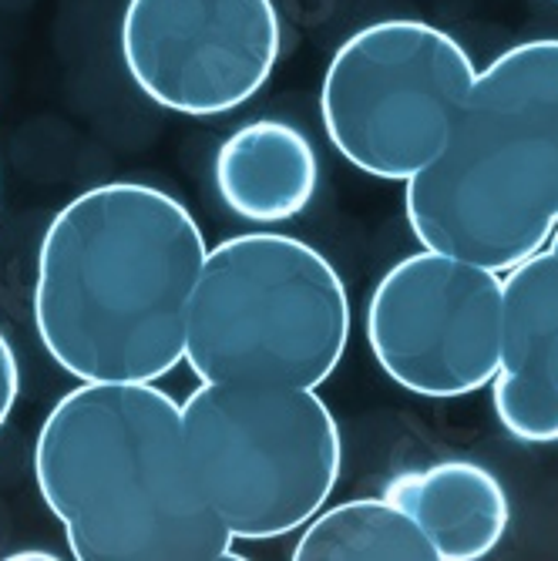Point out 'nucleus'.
Here are the masks:
<instances>
[{"instance_id": "obj_1", "label": "nucleus", "mask_w": 558, "mask_h": 561, "mask_svg": "<svg viewBox=\"0 0 558 561\" xmlns=\"http://www.w3.org/2000/svg\"><path fill=\"white\" fill-rule=\"evenodd\" d=\"M195 216L166 188L105 182L47 222L34 266V330L78 383H159L185 353L206 260Z\"/></svg>"}, {"instance_id": "obj_2", "label": "nucleus", "mask_w": 558, "mask_h": 561, "mask_svg": "<svg viewBox=\"0 0 558 561\" xmlns=\"http://www.w3.org/2000/svg\"><path fill=\"white\" fill-rule=\"evenodd\" d=\"M34 481L78 561L239 558L195 488L179 400L159 383L68 390L37 431Z\"/></svg>"}, {"instance_id": "obj_3", "label": "nucleus", "mask_w": 558, "mask_h": 561, "mask_svg": "<svg viewBox=\"0 0 558 561\" xmlns=\"http://www.w3.org/2000/svg\"><path fill=\"white\" fill-rule=\"evenodd\" d=\"M403 185L424 249L498 273L545 249L558 226V37L478 71L444 148Z\"/></svg>"}, {"instance_id": "obj_4", "label": "nucleus", "mask_w": 558, "mask_h": 561, "mask_svg": "<svg viewBox=\"0 0 558 561\" xmlns=\"http://www.w3.org/2000/svg\"><path fill=\"white\" fill-rule=\"evenodd\" d=\"M350 343V296L320 249L286 232H242L206 249L182 364L202 383L310 387Z\"/></svg>"}, {"instance_id": "obj_5", "label": "nucleus", "mask_w": 558, "mask_h": 561, "mask_svg": "<svg viewBox=\"0 0 558 561\" xmlns=\"http://www.w3.org/2000/svg\"><path fill=\"white\" fill-rule=\"evenodd\" d=\"M195 488L232 541H276L327 507L343 437L310 387L202 383L179 403Z\"/></svg>"}, {"instance_id": "obj_6", "label": "nucleus", "mask_w": 558, "mask_h": 561, "mask_svg": "<svg viewBox=\"0 0 558 561\" xmlns=\"http://www.w3.org/2000/svg\"><path fill=\"white\" fill-rule=\"evenodd\" d=\"M478 68L447 31L390 18L353 31L327 65L320 118L346 165L408 182L444 148Z\"/></svg>"}, {"instance_id": "obj_7", "label": "nucleus", "mask_w": 558, "mask_h": 561, "mask_svg": "<svg viewBox=\"0 0 558 561\" xmlns=\"http://www.w3.org/2000/svg\"><path fill=\"white\" fill-rule=\"evenodd\" d=\"M377 367L408 393L454 400L501 367V273L421 249L394 263L364 313Z\"/></svg>"}, {"instance_id": "obj_8", "label": "nucleus", "mask_w": 558, "mask_h": 561, "mask_svg": "<svg viewBox=\"0 0 558 561\" xmlns=\"http://www.w3.org/2000/svg\"><path fill=\"white\" fill-rule=\"evenodd\" d=\"M276 0H128L122 61L159 108L216 118L257 98L276 71Z\"/></svg>"}, {"instance_id": "obj_9", "label": "nucleus", "mask_w": 558, "mask_h": 561, "mask_svg": "<svg viewBox=\"0 0 558 561\" xmlns=\"http://www.w3.org/2000/svg\"><path fill=\"white\" fill-rule=\"evenodd\" d=\"M213 185L236 219L280 226L310 209L320 185V159L296 125L283 118H257L239 125L219 145Z\"/></svg>"}, {"instance_id": "obj_10", "label": "nucleus", "mask_w": 558, "mask_h": 561, "mask_svg": "<svg viewBox=\"0 0 558 561\" xmlns=\"http://www.w3.org/2000/svg\"><path fill=\"white\" fill-rule=\"evenodd\" d=\"M384 494L414 518L437 561H478L501 545L512 525L504 484L485 465L462 457L403 471Z\"/></svg>"}, {"instance_id": "obj_11", "label": "nucleus", "mask_w": 558, "mask_h": 561, "mask_svg": "<svg viewBox=\"0 0 558 561\" xmlns=\"http://www.w3.org/2000/svg\"><path fill=\"white\" fill-rule=\"evenodd\" d=\"M296 561H437L414 518L387 494L353 497L320 512L299 528Z\"/></svg>"}, {"instance_id": "obj_12", "label": "nucleus", "mask_w": 558, "mask_h": 561, "mask_svg": "<svg viewBox=\"0 0 558 561\" xmlns=\"http://www.w3.org/2000/svg\"><path fill=\"white\" fill-rule=\"evenodd\" d=\"M501 367L558 390V252L551 245L501 273Z\"/></svg>"}, {"instance_id": "obj_13", "label": "nucleus", "mask_w": 558, "mask_h": 561, "mask_svg": "<svg viewBox=\"0 0 558 561\" xmlns=\"http://www.w3.org/2000/svg\"><path fill=\"white\" fill-rule=\"evenodd\" d=\"M498 424L522 444H558V390L532 374L498 367L491 377Z\"/></svg>"}, {"instance_id": "obj_14", "label": "nucleus", "mask_w": 558, "mask_h": 561, "mask_svg": "<svg viewBox=\"0 0 558 561\" xmlns=\"http://www.w3.org/2000/svg\"><path fill=\"white\" fill-rule=\"evenodd\" d=\"M18 393H21V367H18L11 340L4 336V330H0V427L8 424L14 403H18Z\"/></svg>"}, {"instance_id": "obj_15", "label": "nucleus", "mask_w": 558, "mask_h": 561, "mask_svg": "<svg viewBox=\"0 0 558 561\" xmlns=\"http://www.w3.org/2000/svg\"><path fill=\"white\" fill-rule=\"evenodd\" d=\"M27 558H47L50 561V558H58V554H50V551H14L11 554V561H27Z\"/></svg>"}, {"instance_id": "obj_16", "label": "nucleus", "mask_w": 558, "mask_h": 561, "mask_svg": "<svg viewBox=\"0 0 558 561\" xmlns=\"http://www.w3.org/2000/svg\"><path fill=\"white\" fill-rule=\"evenodd\" d=\"M548 245H551V249L558 252V226H555V232H551V239H548Z\"/></svg>"}]
</instances>
